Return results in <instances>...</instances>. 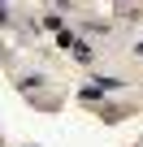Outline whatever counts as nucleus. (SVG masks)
Listing matches in <instances>:
<instances>
[{"instance_id": "nucleus-6", "label": "nucleus", "mask_w": 143, "mask_h": 147, "mask_svg": "<svg viewBox=\"0 0 143 147\" xmlns=\"http://www.w3.org/2000/svg\"><path fill=\"white\" fill-rule=\"evenodd\" d=\"M0 61H5V48H0Z\"/></svg>"}, {"instance_id": "nucleus-1", "label": "nucleus", "mask_w": 143, "mask_h": 147, "mask_svg": "<svg viewBox=\"0 0 143 147\" xmlns=\"http://www.w3.org/2000/svg\"><path fill=\"white\" fill-rule=\"evenodd\" d=\"M91 82H96V91H100V95H104V91H121V87H126L121 78H113V74H96Z\"/></svg>"}, {"instance_id": "nucleus-2", "label": "nucleus", "mask_w": 143, "mask_h": 147, "mask_svg": "<svg viewBox=\"0 0 143 147\" xmlns=\"http://www.w3.org/2000/svg\"><path fill=\"white\" fill-rule=\"evenodd\" d=\"M18 87H22V91H39V87H43V74H39V69L22 74V78H18Z\"/></svg>"}, {"instance_id": "nucleus-4", "label": "nucleus", "mask_w": 143, "mask_h": 147, "mask_svg": "<svg viewBox=\"0 0 143 147\" xmlns=\"http://www.w3.org/2000/svg\"><path fill=\"white\" fill-rule=\"evenodd\" d=\"M56 48H74V35H69V30H65V26H61V30H56Z\"/></svg>"}, {"instance_id": "nucleus-5", "label": "nucleus", "mask_w": 143, "mask_h": 147, "mask_svg": "<svg viewBox=\"0 0 143 147\" xmlns=\"http://www.w3.org/2000/svg\"><path fill=\"white\" fill-rule=\"evenodd\" d=\"M134 56H143V39H139V43H134Z\"/></svg>"}, {"instance_id": "nucleus-3", "label": "nucleus", "mask_w": 143, "mask_h": 147, "mask_svg": "<svg viewBox=\"0 0 143 147\" xmlns=\"http://www.w3.org/2000/svg\"><path fill=\"white\" fill-rule=\"evenodd\" d=\"M69 52H74L83 65H91V61H96V52H91V43H87V39H74V48H69Z\"/></svg>"}]
</instances>
